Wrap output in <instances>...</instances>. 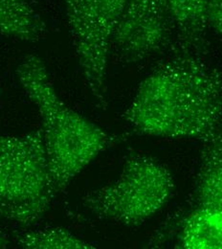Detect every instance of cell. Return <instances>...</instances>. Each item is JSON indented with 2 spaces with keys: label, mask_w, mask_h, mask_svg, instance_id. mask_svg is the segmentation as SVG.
<instances>
[{
  "label": "cell",
  "mask_w": 222,
  "mask_h": 249,
  "mask_svg": "<svg viewBox=\"0 0 222 249\" xmlns=\"http://www.w3.org/2000/svg\"><path fill=\"white\" fill-rule=\"evenodd\" d=\"M210 26L222 36V0H210Z\"/></svg>",
  "instance_id": "12"
},
{
  "label": "cell",
  "mask_w": 222,
  "mask_h": 249,
  "mask_svg": "<svg viewBox=\"0 0 222 249\" xmlns=\"http://www.w3.org/2000/svg\"><path fill=\"white\" fill-rule=\"evenodd\" d=\"M191 209H222V130L203 141Z\"/></svg>",
  "instance_id": "8"
},
{
  "label": "cell",
  "mask_w": 222,
  "mask_h": 249,
  "mask_svg": "<svg viewBox=\"0 0 222 249\" xmlns=\"http://www.w3.org/2000/svg\"><path fill=\"white\" fill-rule=\"evenodd\" d=\"M176 248L222 249V209H191L179 224Z\"/></svg>",
  "instance_id": "9"
},
{
  "label": "cell",
  "mask_w": 222,
  "mask_h": 249,
  "mask_svg": "<svg viewBox=\"0 0 222 249\" xmlns=\"http://www.w3.org/2000/svg\"><path fill=\"white\" fill-rule=\"evenodd\" d=\"M17 244L26 249H92L91 244L78 238L62 227H53L22 233L17 237Z\"/></svg>",
  "instance_id": "11"
},
{
  "label": "cell",
  "mask_w": 222,
  "mask_h": 249,
  "mask_svg": "<svg viewBox=\"0 0 222 249\" xmlns=\"http://www.w3.org/2000/svg\"><path fill=\"white\" fill-rule=\"evenodd\" d=\"M171 51L141 82L124 118L139 134L203 142L222 130V68L207 53Z\"/></svg>",
  "instance_id": "1"
},
{
  "label": "cell",
  "mask_w": 222,
  "mask_h": 249,
  "mask_svg": "<svg viewBox=\"0 0 222 249\" xmlns=\"http://www.w3.org/2000/svg\"><path fill=\"white\" fill-rule=\"evenodd\" d=\"M57 196L42 129L0 134V217L31 226Z\"/></svg>",
  "instance_id": "3"
},
{
  "label": "cell",
  "mask_w": 222,
  "mask_h": 249,
  "mask_svg": "<svg viewBox=\"0 0 222 249\" xmlns=\"http://www.w3.org/2000/svg\"><path fill=\"white\" fill-rule=\"evenodd\" d=\"M46 32L34 0H0V36L36 41Z\"/></svg>",
  "instance_id": "10"
},
{
  "label": "cell",
  "mask_w": 222,
  "mask_h": 249,
  "mask_svg": "<svg viewBox=\"0 0 222 249\" xmlns=\"http://www.w3.org/2000/svg\"><path fill=\"white\" fill-rule=\"evenodd\" d=\"M170 13L178 48L208 53L210 0H170Z\"/></svg>",
  "instance_id": "7"
},
{
  "label": "cell",
  "mask_w": 222,
  "mask_h": 249,
  "mask_svg": "<svg viewBox=\"0 0 222 249\" xmlns=\"http://www.w3.org/2000/svg\"><path fill=\"white\" fill-rule=\"evenodd\" d=\"M17 79L36 107L57 194L64 192L114 138L69 107L59 97L47 66L27 55L17 68Z\"/></svg>",
  "instance_id": "2"
},
{
  "label": "cell",
  "mask_w": 222,
  "mask_h": 249,
  "mask_svg": "<svg viewBox=\"0 0 222 249\" xmlns=\"http://www.w3.org/2000/svg\"><path fill=\"white\" fill-rule=\"evenodd\" d=\"M174 191L171 173L151 156H128L119 178L87 193L83 203L97 218L137 226L155 215Z\"/></svg>",
  "instance_id": "4"
},
{
  "label": "cell",
  "mask_w": 222,
  "mask_h": 249,
  "mask_svg": "<svg viewBox=\"0 0 222 249\" xmlns=\"http://www.w3.org/2000/svg\"><path fill=\"white\" fill-rule=\"evenodd\" d=\"M127 0H64L68 25L85 84L106 108V70L112 36Z\"/></svg>",
  "instance_id": "5"
},
{
  "label": "cell",
  "mask_w": 222,
  "mask_h": 249,
  "mask_svg": "<svg viewBox=\"0 0 222 249\" xmlns=\"http://www.w3.org/2000/svg\"><path fill=\"white\" fill-rule=\"evenodd\" d=\"M173 36L170 0H127L111 48L123 62L134 63L169 48Z\"/></svg>",
  "instance_id": "6"
}]
</instances>
